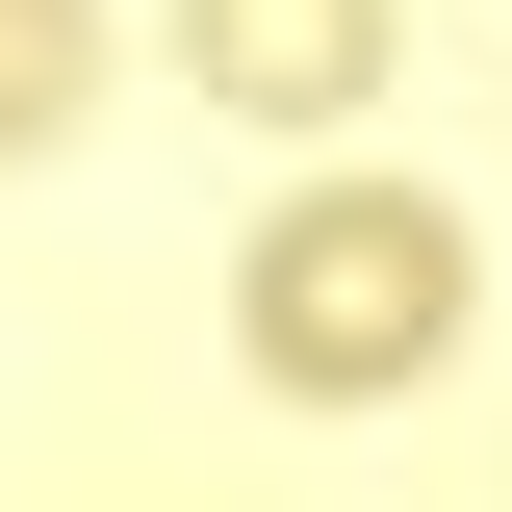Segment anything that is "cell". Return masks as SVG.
<instances>
[{"instance_id": "obj_1", "label": "cell", "mask_w": 512, "mask_h": 512, "mask_svg": "<svg viewBox=\"0 0 512 512\" xmlns=\"http://www.w3.org/2000/svg\"><path fill=\"white\" fill-rule=\"evenodd\" d=\"M461 282H487V256H461L436 180H308L282 231L231 256V333H256V384H282V410H384V384L461 359Z\"/></svg>"}, {"instance_id": "obj_2", "label": "cell", "mask_w": 512, "mask_h": 512, "mask_svg": "<svg viewBox=\"0 0 512 512\" xmlns=\"http://www.w3.org/2000/svg\"><path fill=\"white\" fill-rule=\"evenodd\" d=\"M180 77L231 128H333V103H384V0H180Z\"/></svg>"}, {"instance_id": "obj_3", "label": "cell", "mask_w": 512, "mask_h": 512, "mask_svg": "<svg viewBox=\"0 0 512 512\" xmlns=\"http://www.w3.org/2000/svg\"><path fill=\"white\" fill-rule=\"evenodd\" d=\"M77 77H103V0H0V154H52Z\"/></svg>"}]
</instances>
